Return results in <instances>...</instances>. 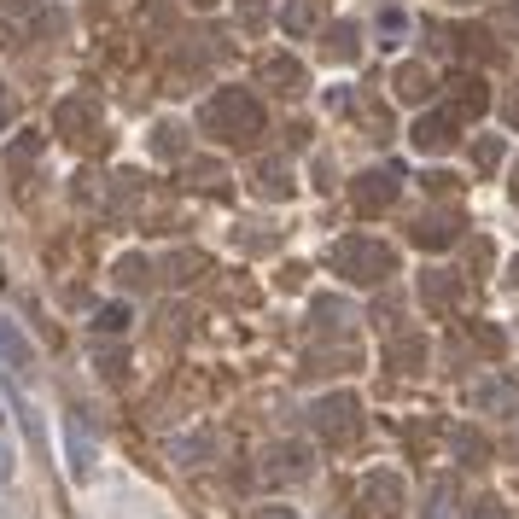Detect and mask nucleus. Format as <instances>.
<instances>
[{"instance_id":"obj_7","label":"nucleus","mask_w":519,"mask_h":519,"mask_svg":"<svg viewBox=\"0 0 519 519\" xmlns=\"http://www.w3.org/2000/svg\"><path fill=\"white\" fill-rule=\"evenodd\" d=\"M473 403H479V409H502V403H514V391L502 380H490V385H473Z\"/></svg>"},{"instance_id":"obj_16","label":"nucleus","mask_w":519,"mask_h":519,"mask_svg":"<svg viewBox=\"0 0 519 519\" xmlns=\"http://www.w3.org/2000/svg\"><path fill=\"white\" fill-rule=\"evenodd\" d=\"M263 519H292V514H286V508H269V514H263Z\"/></svg>"},{"instance_id":"obj_12","label":"nucleus","mask_w":519,"mask_h":519,"mask_svg":"<svg viewBox=\"0 0 519 519\" xmlns=\"http://www.w3.org/2000/svg\"><path fill=\"white\" fill-rule=\"evenodd\" d=\"M403 24H409L403 12H385V18H380V30H385V35H403Z\"/></svg>"},{"instance_id":"obj_6","label":"nucleus","mask_w":519,"mask_h":519,"mask_svg":"<svg viewBox=\"0 0 519 519\" xmlns=\"http://www.w3.org/2000/svg\"><path fill=\"white\" fill-rule=\"evenodd\" d=\"M0 356H6V362H12L18 374H30V368H35V350H30V339H24V333H18V327L6 321V315H0Z\"/></svg>"},{"instance_id":"obj_10","label":"nucleus","mask_w":519,"mask_h":519,"mask_svg":"<svg viewBox=\"0 0 519 519\" xmlns=\"http://www.w3.org/2000/svg\"><path fill=\"white\" fill-rule=\"evenodd\" d=\"M426 88H432V82H426V70H403V76H397V94H403V100H420Z\"/></svg>"},{"instance_id":"obj_17","label":"nucleus","mask_w":519,"mask_h":519,"mask_svg":"<svg viewBox=\"0 0 519 519\" xmlns=\"http://www.w3.org/2000/svg\"><path fill=\"white\" fill-rule=\"evenodd\" d=\"M0 426H6V403H0Z\"/></svg>"},{"instance_id":"obj_1","label":"nucleus","mask_w":519,"mask_h":519,"mask_svg":"<svg viewBox=\"0 0 519 519\" xmlns=\"http://www.w3.org/2000/svg\"><path fill=\"white\" fill-rule=\"evenodd\" d=\"M199 123H205L216 140H251L257 129H263V105L251 100L245 88H222L216 100H205Z\"/></svg>"},{"instance_id":"obj_11","label":"nucleus","mask_w":519,"mask_h":519,"mask_svg":"<svg viewBox=\"0 0 519 519\" xmlns=\"http://www.w3.org/2000/svg\"><path fill=\"white\" fill-rule=\"evenodd\" d=\"M94 327H100V333H123V327H129V310H123V304H105Z\"/></svg>"},{"instance_id":"obj_15","label":"nucleus","mask_w":519,"mask_h":519,"mask_svg":"<svg viewBox=\"0 0 519 519\" xmlns=\"http://www.w3.org/2000/svg\"><path fill=\"white\" fill-rule=\"evenodd\" d=\"M6 117H12V105H6V88H0V129H6Z\"/></svg>"},{"instance_id":"obj_5","label":"nucleus","mask_w":519,"mask_h":519,"mask_svg":"<svg viewBox=\"0 0 519 519\" xmlns=\"http://www.w3.org/2000/svg\"><path fill=\"white\" fill-rule=\"evenodd\" d=\"M65 450H70V473L88 479V473H94V444H88V432H82V420L76 415L65 420Z\"/></svg>"},{"instance_id":"obj_14","label":"nucleus","mask_w":519,"mask_h":519,"mask_svg":"<svg viewBox=\"0 0 519 519\" xmlns=\"http://www.w3.org/2000/svg\"><path fill=\"white\" fill-rule=\"evenodd\" d=\"M496 18H502V24H508V30H519V6H502V12H496Z\"/></svg>"},{"instance_id":"obj_18","label":"nucleus","mask_w":519,"mask_h":519,"mask_svg":"<svg viewBox=\"0 0 519 519\" xmlns=\"http://www.w3.org/2000/svg\"><path fill=\"white\" fill-rule=\"evenodd\" d=\"M199 6H210V0H199Z\"/></svg>"},{"instance_id":"obj_3","label":"nucleus","mask_w":519,"mask_h":519,"mask_svg":"<svg viewBox=\"0 0 519 519\" xmlns=\"http://www.w3.org/2000/svg\"><path fill=\"white\" fill-rule=\"evenodd\" d=\"M455 140V111H432V117H420L415 123V146L420 152H444Z\"/></svg>"},{"instance_id":"obj_8","label":"nucleus","mask_w":519,"mask_h":519,"mask_svg":"<svg viewBox=\"0 0 519 519\" xmlns=\"http://www.w3.org/2000/svg\"><path fill=\"white\" fill-rule=\"evenodd\" d=\"M310 18H315V0H292L280 24H286V30H292V35H304V30H310Z\"/></svg>"},{"instance_id":"obj_13","label":"nucleus","mask_w":519,"mask_h":519,"mask_svg":"<svg viewBox=\"0 0 519 519\" xmlns=\"http://www.w3.org/2000/svg\"><path fill=\"white\" fill-rule=\"evenodd\" d=\"M0 485H12V450L0 444Z\"/></svg>"},{"instance_id":"obj_9","label":"nucleus","mask_w":519,"mask_h":519,"mask_svg":"<svg viewBox=\"0 0 519 519\" xmlns=\"http://www.w3.org/2000/svg\"><path fill=\"white\" fill-rule=\"evenodd\" d=\"M450 502H455V485H450V479H438V490H432V508H426V519H450Z\"/></svg>"},{"instance_id":"obj_2","label":"nucleus","mask_w":519,"mask_h":519,"mask_svg":"<svg viewBox=\"0 0 519 519\" xmlns=\"http://www.w3.org/2000/svg\"><path fill=\"white\" fill-rule=\"evenodd\" d=\"M333 263H339L350 280H385V275H391V251H385V245H374V240L333 245Z\"/></svg>"},{"instance_id":"obj_4","label":"nucleus","mask_w":519,"mask_h":519,"mask_svg":"<svg viewBox=\"0 0 519 519\" xmlns=\"http://www.w3.org/2000/svg\"><path fill=\"white\" fill-rule=\"evenodd\" d=\"M397 199V170L385 164V170H368L362 175V187H356V205L362 210H374V205H391Z\"/></svg>"}]
</instances>
